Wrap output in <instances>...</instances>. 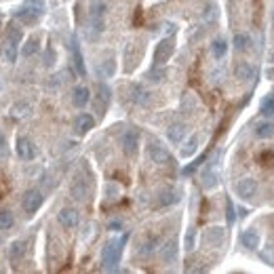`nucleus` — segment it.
<instances>
[{
	"label": "nucleus",
	"instance_id": "obj_1",
	"mask_svg": "<svg viewBox=\"0 0 274 274\" xmlns=\"http://www.w3.org/2000/svg\"><path fill=\"white\" fill-rule=\"evenodd\" d=\"M122 245H125V238L122 241H108L101 247V264L105 270H114L118 266L122 255Z\"/></svg>",
	"mask_w": 274,
	"mask_h": 274
},
{
	"label": "nucleus",
	"instance_id": "obj_2",
	"mask_svg": "<svg viewBox=\"0 0 274 274\" xmlns=\"http://www.w3.org/2000/svg\"><path fill=\"white\" fill-rule=\"evenodd\" d=\"M19 40H21L19 30H11L4 36L2 45H0V55H2V59L6 61V64H15V61H17V55H19L17 45H19Z\"/></svg>",
	"mask_w": 274,
	"mask_h": 274
},
{
	"label": "nucleus",
	"instance_id": "obj_3",
	"mask_svg": "<svg viewBox=\"0 0 274 274\" xmlns=\"http://www.w3.org/2000/svg\"><path fill=\"white\" fill-rule=\"evenodd\" d=\"M103 15H105V2L103 0H91L89 2V19L95 34L103 32Z\"/></svg>",
	"mask_w": 274,
	"mask_h": 274
},
{
	"label": "nucleus",
	"instance_id": "obj_4",
	"mask_svg": "<svg viewBox=\"0 0 274 274\" xmlns=\"http://www.w3.org/2000/svg\"><path fill=\"white\" fill-rule=\"evenodd\" d=\"M42 205V192L38 188H30L28 192L23 194L21 198V207H23V213L25 215H34Z\"/></svg>",
	"mask_w": 274,
	"mask_h": 274
},
{
	"label": "nucleus",
	"instance_id": "obj_5",
	"mask_svg": "<svg viewBox=\"0 0 274 274\" xmlns=\"http://www.w3.org/2000/svg\"><path fill=\"white\" fill-rule=\"evenodd\" d=\"M148 158L152 161L154 165H167L171 161V154L161 141H150L148 144Z\"/></svg>",
	"mask_w": 274,
	"mask_h": 274
},
{
	"label": "nucleus",
	"instance_id": "obj_6",
	"mask_svg": "<svg viewBox=\"0 0 274 274\" xmlns=\"http://www.w3.org/2000/svg\"><path fill=\"white\" fill-rule=\"evenodd\" d=\"M173 51H175V40H173V38H163V40L156 45V51H154V61H156V66L167 64V61L171 59Z\"/></svg>",
	"mask_w": 274,
	"mask_h": 274
},
{
	"label": "nucleus",
	"instance_id": "obj_7",
	"mask_svg": "<svg viewBox=\"0 0 274 274\" xmlns=\"http://www.w3.org/2000/svg\"><path fill=\"white\" fill-rule=\"evenodd\" d=\"M15 150H17V156H19L21 161H34L36 154H38V150H36V146H34V141L30 137H17Z\"/></svg>",
	"mask_w": 274,
	"mask_h": 274
},
{
	"label": "nucleus",
	"instance_id": "obj_8",
	"mask_svg": "<svg viewBox=\"0 0 274 274\" xmlns=\"http://www.w3.org/2000/svg\"><path fill=\"white\" fill-rule=\"evenodd\" d=\"M226 241V232L222 226H211L202 232V243L207 247H222Z\"/></svg>",
	"mask_w": 274,
	"mask_h": 274
},
{
	"label": "nucleus",
	"instance_id": "obj_9",
	"mask_svg": "<svg viewBox=\"0 0 274 274\" xmlns=\"http://www.w3.org/2000/svg\"><path fill=\"white\" fill-rule=\"evenodd\" d=\"M236 194L243 200H249L258 194V180L255 178H243L236 182Z\"/></svg>",
	"mask_w": 274,
	"mask_h": 274
},
{
	"label": "nucleus",
	"instance_id": "obj_10",
	"mask_svg": "<svg viewBox=\"0 0 274 274\" xmlns=\"http://www.w3.org/2000/svg\"><path fill=\"white\" fill-rule=\"evenodd\" d=\"M57 222L66 230H74L78 226V222H81V215H78V211L74 207H64L57 213Z\"/></svg>",
	"mask_w": 274,
	"mask_h": 274
},
{
	"label": "nucleus",
	"instance_id": "obj_11",
	"mask_svg": "<svg viewBox=\"0 0 274 274\" xmlns=\"http://www.w3.org/2000/svg\"><path fill=\"white\" fill-rule=\"evenodd\" d=\"M110 95H112V91H110V87H108V85H103V83H99V85H97V97H95V112L99 114V116H103L105 108H108V105H110Z\"/></svg>",
	"mask_w": 274,
	"mask_h": 274
},
{
	"label": "nucleus",
	"instance_id": "obj_12",
	"mask_svg": "<svg viewBox=\"0 0 274 274\" xmlns=\"http://www.w3.org/2000/svg\"><path fill=\"white\" fill-rule=\"evenodd\" d=\"M120 144H122V152H125L127 156H133V154L137 152V146H139V133H137V129L125 131V135H122Z\"/></svg>",
	"mask_w": 274,
	"mask_h": 274
},
{
	"label": "nucleus",
	"instance_id": "obj_13",
	"mask_svg": "<svg viewBox=\"0 0 274 274\" xmlns=\"http://www.w3.org/2000/svg\"><path fill=\"white\" fill-rule=\"evenodd\" d=\"M15 19L23 23V25H34V23H38L40 19V13H36L34 8H30L28 4H21L19 8L15 11Z\"/></svg>",
	"mask_w": 274,
	"mask_h": 274
},
{
	"label": "nucleus",
	"instance_id": "obj_14",
	"mask_svg": "<svg viewBox=\"0 0 274 274\" xmlns=\"http://www.w3.org/2000/svg\"><path fill=\"white\" fill-rule=\"evenodd\" d=\"M178 251H180L178 241H175V238H169V241L161 247V260L165 264H175V260H178Z\"/></svg>",
	"mask_w": 274,
	"mask_h": 274
},
{
	"label": "nucleus",
	"instance_id": "obj_15",
	"mask_svg": "<svg viewBox=\"0 0 274 274\" xmlns=\"http://www.w3.org/2000/svg\"><path fill=\"white\" fill-rule=\"evenodd\" d=\"M70 194H72L74 200H87V196H89V183H87V180L83 178H76L72 182V185H70Z\"/></svg>",
	"mask_w": 274,
	"mask_h": 274
},
{
	"label": "nucleus",
	"instance_id": "obj_16",
	"mask_svg": "<svg viewBox=\"0 0 274 274\" xmlns=\"http://www.w3.org/2000/svg\"><path fill=\"white\" fill-rule=\"evenodd\" d=\"M95 127V118L91 116V114H78V116L74 118V129H76V133L78 135H85V133H89V131Z\"/></svg>",
	"mask_w": 274,
	"mask_h": 274
},
{
	"label": "nucleus",
	"instance_id": "obj_17",
	"mask_svg": "<svg viewBox=\"0 0 274 274\" xmlns=\"http://www.w3.org/2000/svg\"><path fill=\"white\" fill-rule=\"evenodd\" d=\"M241 243H243V247H247L249 251H255V249H260L262 238H260V234H258V230H255V228H247L245 232L241 234Z\"/></svg>",
	"mask_w": 274,
	"mask_h": 274
},
{
	"label": "nucleus",
	"instance_id": "obj_18",
	"mask_svg": "<svg viewBox=\"0 0 274 274\" xmlns=\"http://www.w3.org/2000/svg\"><path fill=\"white\" fill-rule=\"evenodd\" d=\"M234 76L241 83H247V81H251V78L255 76V68L249 64V61H238V64L234 66Z\"/></svg>",
	"mask_w": 274,
	"mask_h": 274
},
{
	"label": "nucleus",
	"instance_id": "obj_19",
	"mask_svg": "<svg viewBox=\"0 0 274 274\" xmlns=\"http://www.w3.org/2000/svg\"><path fill=\"white\" fill-rule=\"evenodd\" d=\"M185 133H188V127L183 122H173V125L167 129V137H169L171 144H182Z\"/></svg>",
	"mask_w": 274,
	"mask_h": 274
},
{
	"label": "nucleus",
	"instance_id": "obj_20",
	"mask_svg": "<svg viewBox=\"0 0 274 274\" xmlns=\"http://www.w3.org/2000/svg\"><path fill=\"white\" fill-rule=\"evenodd\" d=\"M129 97H131V101L137 103V105H146V103L150 101V93H148L141 85H131Z\"/></svg>",
	"mask_w": 274,
	"mask_h": 274
},
{
	"label": "nucleus",
	"instance_id": "obj_21",
	"mask_svg": "<svg viewBox=\"0 0 274 274\" xmlns=\"http://www.w3.org/2000/svg\"><path fill=\"white\" fill-rule=\"evenodd\" d=\"M91 99V93L87 87H74V91H72V103L76 105V108H85L87 103H89Z\"/></svg>",
	"mask_w": 274,
	"mask_h": 274
},
{
	"label": "nucleus",
	"instance_id": "obj_22",
	"mask_svg": "<svg viewBox=\"0 0 274 274\" xmlns=\"http://www.w3.org/2000/svg\"><path fill=\"white\" fill-rule=\"evenodd\" d=\"M156 247H158V236H154V234H150V236H146L144 241L139 243V249H137V253L139 255H152L154 251H156Z\"/></svg>",
	"mask_w": 274,
	"mask_h": 274
},
{
	"label": "nucleus",
	"instance_id": "obj_23",
	"mask_svg": "<svg viewBox=\"0 0 274 274\" xmlns=\"http://www.w3.org/2000/svg\"><path fill=\"white\" fill-rule=\"evenodd\" d=\"M40 51V36H30L28 40L23 42V47H21V55L23 57H32V55H36V53Z\"/></svg>",
	"mask_w": 274,
	"mask_h": 274
},
{
	"label": "nucleus",
	"instance_id": "obj_24",
	"mask_svg": "<svg viewBox=\"0 0 274 274\" xmlns=\"http://www.w3.org/2000/svg\"><path fill=\"white\" fill-rule=\"evenodd\" d=\"M253 133H255V137H260V139H270L274 135V125L270 120H260L258 125H255Z\"/></svg>",
	"mask_w": 274,
	"mask_h": 274
},
{
	"label": "nucleus",
	"instance_id": "obj_25",
	"mask_svg": "<svg viewBox=\"0 0 274 274\" xmlns=\"http://www.w3.org/2000/svg\"><path fill=\"white\" fill-rule=\"evenodd\" d=\"M25 247H28V243H25V241H15L11 247H8V260H11V262H19V260H23V255H25Z\"/></svg>",
	"mask_w": 274,
	"mask_h": 274
},
{
	"label": "nucleus",
	"instance_id": "obj_26",
	"mask_svg": "<svg viewBox=\"0 0 274 274\" xmlns=\"http://www.w3.org/2000/svg\"><path fill=\"white\" fill-rule=\"evenodd\" d=\"M200 183H202V188H205V190H211V188H215V185H217V173H215L213 167H209V169L202 171Z\"/></svg>",
	"mask_w": 274,
	"mask_h": 274
},
{
	"label": "nucleus",
	"instance_id": "obj_27",
	"mask_svg": "<svg viewBox=\"0 0 274 274\" xmlns=\"http://www.w3.org/2000/svg\"><path fill=\"white\" fill-rule=\"evenodd\" d=\"M72 57H74V68H76V72L81 74V76H87V68H85V59H83V53L78 51L76 47V40L72 42Z\"/></svg>",
	"mask_w": 274,
	"mask_h": 274
},
{
	"label": "nucleus",
	"instance_id": "obj_28",
	"mask_svg": "<svg viewBox=\"0 0 274 274\" xmlns=\"http://www.w3.org/2000/svg\"><path fill=\"white\" fill-rule=\"evenodd\" d=\"M232 45H234L236 51H247L251 47V36L249 34H245V32H238V34H234Z\"/></svg>",
	"mask_w": 274,
	"mask_h": 274
},
{
	"label": "nucleus",
	"instance_id": "obj_29",
	"mask_svg": "<svg viewBox=\"0 0 274 274\" xmlns=\"http://www.w3.org/2000/svg\"><path fill=\"white\" fill-rule=\"evenodd\" d=\"M226 51H228V42L224 38H215L211 42V53H213L215 59H222L226 55Z\"/></svg>",
	"mask_w": 274,
	"mask_h": 274
},
{
	"label": "nucleus",
	"instance_id": "obj_30",
	"mask_svg": "<svg viewBox=\"0 0 274 274\" xmlns=\"http://www.w3.org/2000/svg\"><path fill=\"white\" fill-rule=\"evenodd\" d=\"M178 192L175 190H165V192H161V196H158V207H169V205H173V202H178Z\"/></svg>",
	"mask_w": 274,
	"mask_h": 274
},
{
	"label": "nucleus",
	"instance_id": "obj_31",
	"mask_svg": "<svg viewBox=\"0 0 274 274\" xmlns=\"http://www.w3.org/2000/svg\"><path fill=\"white\" fill-rule=\"evenodd\" d=\"M196 148H198V135H192L188 141H185V146L182 148V156H183V158L192 156L194 152H196Z\"/></svg>",
	"mask_w": 274,
	"mask_h": 274
},
{
	"label": "nucleus",
	"instance_id": "obj_32",
	"mask_svg": "<svg viewBox=\"0 0 274 274\" xmlns=\"http://www.w3.org/2000/svg\"><path fill=\"white\" fill-rule=\"evenodd\" d=\"M13 224H15V217H13L11 211H8V209L0 211V230H11Z\"/></svg>",
	"mask_w": 274,
	"mask_h": 274
},
{
	"label": "nucleus",
	"instance_id": "obj_33",
	"mask_svg": "<svg viewBox=\"0 0 274 274\" xmlns=\"http://www.w3.org/2000/svg\"><path fill=\"white\" fill-rule=\"evenodd\" d=\"M262 114L264 116H274V95H266L262 99Z\"/></svg>",
	"mask_w": 274,
	"mask_h": 274
},
{
	"label": "nucleus",
	"instance_id": "obj_34",
	"mask_svg": "<svg viewBox=\"0 0 274 274\" xmlns=\"http://www.w3.org/2000/svg\"><path fill=\"white\" fill-rule=\"evenodd\" d=\"M194 247H196V230H194V228H188V232H185V238H183V249L190 253Z\"/></svg>",
	"mask_w": 274,
	"mask_h": 274
},
{
	"label": "nucleus",
	"instance_id": "obj_35",
	"mask_svg": "<svg viewBox=\"0 0 274 274\" xmlns=\"http://www.w3.org/2000/svg\"><path fill=\"white\" fill-rule=\"evenodd\" d=\"M226 222L234 224L236 222V209L232 205V198H226Z\"/></svg>",
	"mask_w": 274,
	"mask_h": 274
},
{
	"label": "nucleus",
	"instance_id": "obj_36",
	"mask_svg": "<svg viewBox=\"0 0 274 274\" xmlns=\"http://www.w3.org/2000/svg\"><path fill=\"white\" fill-rule=\"evenodd\" d=\"M23 4H28L30 8H34V11H36V13H40V15L47 11V4H45V0H25Z\"/></svg>",
	"mask_w": 274,
	"mask_h": 274
},
{
	"label": "nucleus",
	"instance_id": "obj_37",
	"mask_svg": "<svg viewBox=\"0 0 274 274\" xmlns=\"http://www.w3.org/2000/svg\"><path fill=\"white\" fill-rule=\"evenodd\" d=\"M114 74V59H105L103 66H101V76H112Z\"/></svg>",
	"mask_w": 274,
	"mask_h": 274
},
{
	"label": "nucleus",
	"instance_id": "obj_38",
	"mask_svg": "<svg viewBox=\"0 0 274 274\" xmlns=\"http://www.w3.org/2000/svg\"><path fill=\"white\" fill-rule=\"evenodd\" d=\"M205 158H207V154H202V156H200V158H196V161H194L192 165H188V167H185V169H183L182 173H183V175H190L192 171H196V169H198V165H200L202 161H205Z\"/></svg>",
	"mask_w": 274,
	"mask_h": 274
},
{
	"label": "nucleus",
	"instance_id": "obj_39",
	"mask_svg": "<svg viewBox=\"0 0 274 274\" xmlns=\"http://www.w3.org/2000/svg\"><path fill=\"white\" fill-rule=\"evenodd\" d=\"M148 78H150V81H152V83L163 81V78H165V70H152V72L148 74Z\"/></svg>",
	"mask_w": 274,
	"mask_h": 274
},
{
	"label": "nucleus",
	"instance_id": "obj_40",
	"mask_svg": "<svg viewBox=\"0 0 274 274\" xmlns=\"http://www.w3.org/2000/svg\"><path fill=\"white\" fill-rule=\"evenodd\" d=\"M260 163L262 165H272V152H262L260 154Z\"/></svg>",
	"mask_w": 274,
	"mask_h": 274
},
{
	"label": "nucleus",
	"instance_id": "obj_41",
	"mask_svg": "<svg viewBox=\"0 0 274 274\" xmlns=\"http://www.w3.org/2000/svg\"><path fill=\"white\" fill-rule=\"evenodd\" d=\"M6 154V137L0 133V156H4Z\"/></svg>",
	"mask_w": 274,
	"mask_h": 274
},
{
	"label": "nucleus",
	"instance_id": "obj_42",
	"mask_svg": "<svg viewBox=\"0 0 274 274\" xmlns=\"http://www.w3.org/2000/svg\"><path fill=\"white\" fill-rule=\"evenodd\" d=\"M118 228H120L118 222H112V224H110V230H118Z\"/></svg>",
	"mask_w": 274,
	"mask_h": 274
},
{
	"label": "nucleus",
	"instance_id": "obj_43",
	"mask_svg": "<svg viewBox=\"0 0 274 274\" xmlns=\"http://www.w3.org/2000/svg\"><path fill=\"white\" fill-rule=\"evenodd\" d=\"M272 21H274V13H272Z\"/></svg>",
	"mask_w": 274,
	"mask_h": 274
},
{
	"label": "nucleus",
	"instance_id": "obj_44",
	"mask_svg": "<svg viewBox=\"0 0 274 274\" xmlns=\"http://www.w3.org/2000/svg\"><path fill=\"white\" fill-rule=\"evenodd\" d=\"M158 2H161V0H158Z\"/></svg>",
	"mask_w": 274,
	"mask_h": 274
}]
</instances>
